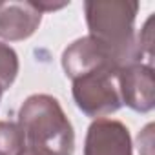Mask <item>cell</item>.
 Instances as JSON below:
<instances>
[{"instance_id": "cell-1", "label": "cell", "mask_w": 155, "mask_h": 155, "mask_svg": "<svg viewBox=\"0 0 155 155\" xmlns=\"http://www.w3.org/2000/svg\"><path fill=\"white\" fill-rule=\"evenodd\" d=\"M24 148L42 155H73L75 131L60 102L51 95H31L18 111Z\"/></svg>"}, {"instance_id": "cell-2", "label": "cell", "mask_w": 155, "mask_h": 155, "mask_svg": "<svg viewBox=\"0 0 155 155\" xmlns=\"http://www.w3.org/2000/svg\"><path fill=\"white\" fill-rule=\"evenodd\" d=\"M139 2L135 0H88L84 2L90 37L115 51L128 66L142 62L135 37Z\"/></svg>"}, {"instance_id": "cell-3", "label": "cell", "mask_w": 155, "mask_h": 155, "mask_svg": "<svg viewBox=\"0 0 155 155\" xmlns=\"http://www.w3.org/2000/svg\"><path fill=\"white\" fill-rule=\"evenodd\" d=\"M73 99L84 115L91 119H106L120 110V95L117 88V73L90 71L73 79Z\"/></svg>"}, {"instance_id": "cell-4", "label": "cell", "mask_w": 155, "mask_h": 155, "mask_svg": "<svg viewBox=\"0 0 155 155\" xmlns=\"http://www.w3.org/2000/svg\"><path fill=\"white\" fill-rule=\"evenodd\" d=\"M128 64L108 46L93 37L77 38L62 53V68L69 79H77L90 71H113L119 73Z\"/></svg>"}, {"instance_id": "cell-5", "label": "cell", "mask_w": 155, "mask_h": 155, "mask_svg": "<svg viewBox=\"0 0 155 155\" xmlns=\"http://www.w3.org/2000/svg\"><path fill=\"white\" fill-rule=\"evenodd\" d=\"M120 102L137 113H148L155 106V81L150 64L135 62L117 73Z\"/></svg>"}, {"instance_id": "cell-6", "label": "cell", "mask_w": 155, "mask_h": 155, "mask_svg": "<svg viewBox=\"0 0 155 155\" xmlns=\"http://www.w3.org/2000/svg\"><path fill=\"white\" fill-rule=\"evenodd\" d=\"M84 155H133L130 130L115 119H95L86 133Z\"/></svg>"}, {"instance_id": "cell-7", "label": "cell", "mask_w": 155, "mask_h": 155, "mask_svg": "<svg viewBox=\"0 0 155 155\" xmlns=\"http://www.w3.org/2000/svg\"><path fill=\"white\" fill-rule=\"evenodd\" d=\"M42 13L35 8L33 0L26 2H0V38L4 40H26L40 26Z\"/></svg>"}, {"instance_id": "cell-8", "label": "cell", "mask_w": 155, "mask_h": 155, "mask_svg": "<svg viewBox=\"0 0 155 155\" xmlns=\"http://www.w3.org/2000/svg\"><path fill=\"white\" fill-rule=\"evenodd\" d=\"M24 150V135L18 124L0 120V155H18Z\"/></svg>"}, {"instance_id": "cell-9", "label": "cell", "mask_w": 155, "mask_h": 155, "mask_svg": "<svg viewBox=\"0 0 155 155\" xmlns=\"http://www.w3.org/2000/svg\"><path fill=\"white\" fill-rule=\"evenodd\" d=\"M18 75V55L13 48L0 42V88L9 90Z\"/></svg>"}, {"instance_id": "cell-10", "label": "cell", "mask_w": 155, "mask_h": 155, "mask_svg": "<svg viewBox=\"0 0 155 155\" xmlns=\"http://www.w3.org/2000/svg\"><path fill=\"white\" fill-rule=\"evenodd\" d=\"M18 155H42V153H38V151H35V150H29V148H24Z\"/></svg>"}]
</instances>
